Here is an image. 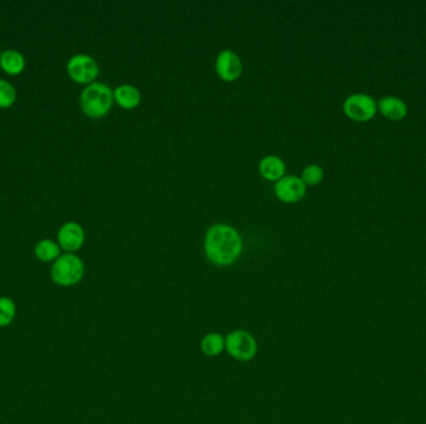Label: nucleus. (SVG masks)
<instances>
[{"mask_svg": "<svg viewBox=\"0 0 426 424\" xmlns=\"http://www.w3.org/2000/svg\"><path fill=\"white\" fill-rule=\"evenodd\" d=\"M243 251V239L229 224H215L204 237V253L211 263L218 266L234 264Z\"/></svg>", "mask_w": 426, "mask_h": 424, "instance_id": "nucleus-1", "label": "nucleus"}, {"mask_svg": "<svg viewBox=\"0 0 426 424\" xmlns=\"http://www.w3.org/2000/svg\"><path fill=\"white\" fill-rule=\"evenodd\" d=\"M114 102V91L108 85L92 83L80 96V103L84 114L89 117H102L111 110Z\"/></svg>", "mask_w": 426, "mask_h": 424, "instance_id": "nucleus-2", "label": "nucleus"}, {"mask_svg": "<svg viewBox=\"0 0 426 424\" xmlns=\"http://www.w3.org/2000/svg\"><path fill=\"white\" fill-rule=\"evenodd\" d=\"M85 265L74 254H64L55 260L51 268V279L60 287H72L84 278Z\"/></svg>", "mask_w": 426, "mask_h": 424, "instance_id": "nucleus-3", "label": "nucleus"}, {"mask_svg": "<svg viewBox=\"0 0 426 424\" xmlns=\"http://www.w3.org/2000/svg\"><path fill=\"white\" fill-rule=\"evenodd\" d=\"M224 341L229 356L238 361H251L259 351L257 341L252 334L245 330H234L224 337Z\"/></svg>", "mask_w": 426, "mask_h": 424, "instance_id": "nucleus-4", "label": "nucleus"}, {"mask_svg": "<svg viewBox=\"0 0 426 424\" xmlns=\"http://www.w3.org/2000/svg\"><path fill=\"white\" fill-rule=\"evenodd\" d=\"M343 110L350 120L366 122L372 120L377 115L378 102L368 94L357 92L345 99V101L343 103Z\"/></svg>", "mask_w": 426, "mask_h": 424, "instance_id": "nucleus-5", "label": "nucleus"}, {"mask_svg": "<svg viewBox=\"0 0 426 424\" xmlns=\"http://www.w3.org/2000/svg\"><path fill=\"white\" fill-rule=\"evenodd\" d=\"M67 72L79 84H90L99 75V65L89 55H75L67 62Z\"/></svg>", "mask_w": 426, "mask_h": 424, "instance_id": "nucleus-6", "label": "nucleus"}, {"mask_svg": "<svg viewBox=\"0 0 426 424\" xmlns=\"http://www.w3.org/2000/svg\"><path fill=\"white\" fill-rule=\"evenodd\" d=\"M306 185L300 177L284 176L275 185V193L284 203L300 202L306 196Z\"/></svg>", "mask_w": 426, "mask_h": 424, "instance_id": "nucleus-7", "label": "nucleus"}, {"mask_svg": "<svg viewBox=\"0 0 426 424\" xmlns=\"http://www.w3.org/2000/svg\"><path fill=\"white\" fill-rule=\"evenodd\" d=\"M215 69L220 78L231 83L240 78V74L243 71V64L238 55L232 50L226 49L217 55Z\"/></svg>", "mask_w": 426, "mask_h": 424, "instance_id": "nucleus-8", "label": "nucleus"}, {"mask_svg": "<svg viewBox=\"0 0 426 424\" xmlns=\"http://www.w3.org/2000/svg\"><path fill=\"white\" fill-rule=\"evenodd\" d=\"M58 239L61 248L66 251H76L84 244V229L78 223H66L58 233Z\"/></svg>", "mask_w": 426, "mask_h": 424, "instance_id": "nucleus-9", "label": "nucleus"}, {"mask_svg": "<svg viewBox=\"0 0 426 424\" xmlns=\"http://www.w3.org/2000/svg\"><path fill=\"white\" fill-rule=\"evenodd\" d=\"M378 110L389 120L398 121L408 115V105L396 96H385L378 102Z\"/></svg>", "mask_w": 426, "mask_h": 424, "instance_id": "nucleus-10", "label": "nucleus"}, {"mask_svg": "<svg viewBox=\"0 0 426 424\" xmlns=\"http://www.w3.org/2000/svg\"><path fill=\"white\" fill-rule=\"evenodd\" d=\"M259 173L268 180L278 182L284 177L286 173V163L278 155H265L259 164Z\"/></svg>", "mask_w": 426, "mask_h": 424, "instance_id": "nucleus-11", "label": "nucleus"}, {"mask_svg": "<svg viewBox=\"0 0 426 424\" xmlns=\"http://www.w3.org/2000/svg\"><path fill=\"white\" fill-rule=\"evenodd\" d=\"M114 100L121 108L131 110L138 108L141 102V92L133 85H120L114 91Z\"/></svg>", "mask_w": 426, "mask_h": 424, "instance_id": "nucleus-12", "label": "nucleus"}, {"mask_svg": "<svg viewBox=\"0 0 426 424\" xmlns=\"http://www.w3.org/2000/svg\"><path fill=\"white\" fill-rule=\"evenodd\" d=\"M0 66L9 75H18L24 70V56L15 50H6L0 56Z\"/></svg>", "mask_w": 426, "mask_h": 424, "instance_id": "nucleus-13", "label": "nucleus"}, {"mask_svg": "<svg viewBox=\"0 0 426 424\" xmlns=\"http://www.w3.org/2000/svg\"><path fill=\"white\" fill-rule=\"evenodd\" d=\"M199 346L204 355L208 357H216V356H220L223 353V350L226 348V341L222 334L212 332V334H207L204 336L201 340Z\"/></svg>", "mask_w": 426, "mask_h": 424, "instance_id": "nucleus-14", "label": "nucleus"}, {"mask_svg": "<svg viewBox=\"0 0 426 424\" xmlns=\"http://www.w3.org/2000/svg\"><path fill=\"white\" fill-rule=\"evenodd\" d=\"M35 255L39 260L45 262V263L56 260L58 257H60L59 245L54 241H51V240H42L35 246Z\"/></svg>", "mask_w": 426, "mask_h": 424, "instance_id": "nucleus-15", "label": "nucleus"}, {"mask_svg": "<svg viewBox=\"0 0 426 424\" xmlns=\"http://www.w3.org/2000/svg\"><path fill=\"white\" fill-rule=\"evenodd\" d=\"M17 315V305L10 298H0V328H6L14 321Z\"/></svg>", "mask_w": 426, "mask_h": 424, "instance_id": "nucleus-16", "label": "nucleus"}, {"mask_svg": "<svg viewBox=\"0 0 426 424\" xmlns=\"http://www.w3.org/2000/svg\"><path fill=\"white\" fill-rule=\"evenodd\" d=\"M325 177V171L323 168L318 164H309L306 166L303 172H302V180L304 182V185H316L320 183Z\"/></svg>", "mask_w": 426, "mask_h": 424, "instance_id": "nucleus-17", "label": "nucleus"}, {"mask_svg": "<svg viewBox=\"0 0 426 424\" xmlns=\"http://www.w3.org/2000/svg\"><path fill=\"white\" fill-rule=\"evenodd\" d=\"M15 90L12 85L4 80H0V108H10L15 102Z\"/></svg>", "mask_w": 426, "mask_h": 424, "instance_id": "nucleus-18", "label": "nucleus"}]
</instances>
